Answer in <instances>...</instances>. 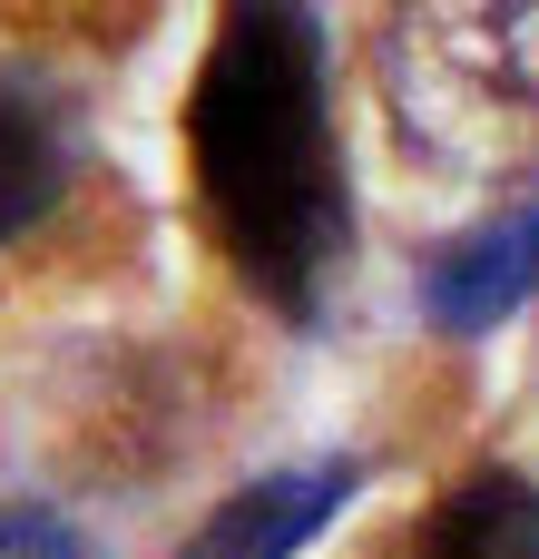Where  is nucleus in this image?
<instances>
[{
  "instance_id": "nucleus-1",
  "label": "nucleus",
  "mask_w": 539,
  "mask_h": 559,
  "mask_svg": "<svg viewBox=\"0 0 539 559\" xmlns=\"http://www.w3.org/2000/svg\"><path fill=\"white\" fill-rule=\"evenodd\" d=\"M187 177L226 265L275 305L314 314L334 265L354 255V197L324 98V20L314 0H226L206 69L187 88Z\"/></svg>"
},
{
  "instance_id": "nucleus-2",
  "label": "nucleus",
  "mask_w": 539,
  "mask_h": 559,
  "mask_svg": "<svg viewBox=\"0 0 539 559\" xmlns=\"http://www.w3.org/2000/svg\"><path fill=\"white\" fill-rule=\"evenodd\" d=\"M373 79L412 167L501 177L539 147V0H393Z\"/></svg>"
},
{
  "instance_id": "nucleus-4",
  "label": "nucleus",
  "mask_w": 539,
  "mask_h": 559,
  "mask_svg": "<svg viewBox=\"0 0 539 559\" xmlns=\"http://www.w3.org/2000/svg\"><path fill=\"white\" fill-rule=\"evenodd\" d=\"M344 501H354V462H314V472L245 481L236 501H216V521H206L177 559H295Z\"/></svg>"
},
{
  "instance_id": "nucleus-3",
  "label": "nucleus",
  "mask_w": 539,
  "mask_h": 559,
  "mask_svg": "<svg viewBox=\"0 0 539 559\" xmlns=\"http://www.w3.org/2000/svg\"><path fill=\"white\" fill-rule=\"evenodd\" d=\"M530 295H539V197L501 206V216L471 226L462 246H442L432 275H422V314H432L442 334H491V324L520 314Z\"/></svg>"
},
{
  "instance_id": "nucleus-5",
  "label": "nucleus",
  "mask_w": 539,
  "mask_h": 559,
  "mask_svg": "<svg viewBox=\"0 0 539 559\" xmlns=\"http://www.w3.org/2000/svg\"><path fill=\"white\" fill-rule=\"evenodd\" d=\"M69 187V108L59 88L0 69V246H20Z\"/></svg>"
},
{
  "instance_id": "nucleus-6",
  "label": "nucleus",
  "mask_w": 539,
  "mask_h": 559,
  "mask_svg": "<svg viewBox=\"0 0 539 559\" xmlns=\"http://www.w3.org/2000/svg\"><path fill=\"white\" fill-rule=\"evenodd\" d=\"M412 559H539V481H520V472H471V481H452V491L422 511Z\"/></svg>"
},
{
  "instance_id": "nucleus-7",
  "label": "nucleus",
  "mask_w": 539,
  "mask_h": 559,
  "mask_svg": "<svg viewBox=\"0 0 539 559\" xmlns=\"http://www.w3.org/2000/svg\"><path fill=\"white\" fill-rule=\"evenodd\" d=\"M0 559H88V540H79L59 511H39V501H10V511H0Z\"/></svg>"
}]
</instances>
